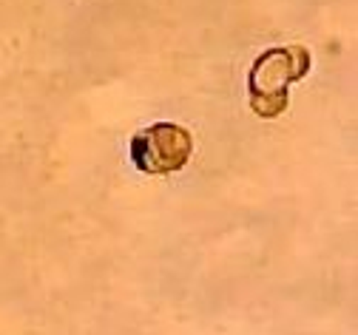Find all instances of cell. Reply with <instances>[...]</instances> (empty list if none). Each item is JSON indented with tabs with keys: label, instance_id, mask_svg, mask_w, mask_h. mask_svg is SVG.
<instances>
[{
	"label": "cell",
	"instance_id": "cell-2",
	"mask_svg": "<svg viewBox=\"0 0 358 335\" xmlns=\"http://www.w3.org/2000/svg\"><path fill=\"white\" fill-rule=\"evenodd\" d=\"M194 139L176 122H154L134 134L131 139V162L148 176H165L182 171L191 159Z\"/></svg>",
	"mask_w": 358,
	"mask_h": 335
},
{
	"label": "cell",
	"instance_id": "cell-1",
	"mask_svg": "<svg viewBox=\"0 0 358 335\" xmlns=\"http://www.w3.org/2000/svg\"><path fill=\"white\" fill-rule=\"evenodd\" d=\"M307 71H310V52L304 45L267 49L264 55L256 57V63L248 74L250 108L264 120L285 114L290 85L299 83Z\"/></svg>",
	"mask_w": 358,
	"mask_h": 335
}]
</instances>
